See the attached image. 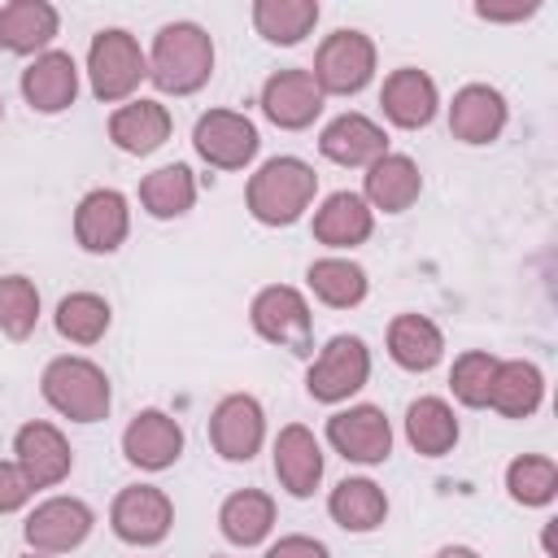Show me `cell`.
Segmentation results:
<instances>
[{"mask_svg": "<svg viewBox=\"0 0 558 558\" xmlns=\"http://www.w3.org/2000/svg\"><path fill=\"white\" fill-rule=\"evenodd\" d=\"M214 74V39L196 22H166L148 52V78L166 96H192Z\"/></svg>", "mask_w": 558, "mask_h": 558, "instance_id": "6da1fadb", "label": "cell"}, {"mask_svg": "<svg viewBox=\"0 0 558 558\" xmlns=\"http://www.w3.org/2000/svg\"><path fill=\"white\" fill-rule=\"evenodd\" d=\"M318 192V174L301 157H270L244 187V205L262 227H292Z\"/></svg>", "mask_w": 558, "mask_h": 558, "instance_id": "7a4b0ae2", "label": "cell"}, {"mask_svg": "<svg viewBox=\"0 0 558 558\" xmlns=\"http://www.w3.org/2000/svg\"><path fill=\"white\" fill-rule=\"evenodd\" d=\"M39 392L70 423H100L113 405L109 375L87 357H52L39 375Z\"/></svg>", "mask_w": 558, "mask_h": 558, "instance_id": "3957f363", "label": "cell"}, {"mask_svg": "<svg viewBox=\"0 0 558 558\" xmlns=\"http://www.w3.org/2000/svg\"><path fill=\"white\" fill-rule=\"evenodd\" d=\"M148 78V57L140 48V39L122 26H109V31H96L92 35V48H87V83H92V96L105 100V105H118V100H131V92Z\"/></svg>", "mask_w": 558, "mask_h": 558, "instance_id": "277c9868", "label": "cell"}, {"mask_svg": "<svg viewBox=\"0 0 558 558\" xmlns=\"http://www.w3.org/2000/svg\"><path fill=\"white\" fill-rule=\"evenodd\" d=\"M310 74L323 96H357L375 78V39L353 26L331 31L314 52Z\"/></svg>", "mask_w": 558, "mask_h": 558, "instance_id": "5b68a950", "label": "cell"}, {"mask_svg": "<svg viewBox=\"0 0 558 558\" xmlns=\"http://www.w3.org/2000/svg\"><path fill=\"white\" fill-rule=\"evenodd\" d=\"M371 379V349L362 336H331L323 344V353L310 362L305 375V392L323 405H340L349 401L357 388H366Z\"/></svg>", "mask_w": 558, "mask_h": 558, "instance_id": "8992f818", "label": "cell"}, {"mask_svg": "<svg viewBox=\"0 0 558 558\" xmlns=\"http://www.w3.org/2000/svg\"><path fill=\"white\" fill-rule=\"evenodd\" d=\"M248 318H253V331L288 353H310V340H314V314L305 305V296L288 283H270L253 296L248 305Z\"/></svg>", "mask_w": 558, "mask_h": 558, "instance_id": "52a82bcc", "label": "cell"}, {"mask_svg": "<svg viewBox=\"0 0 558 558\" xmlns=\"http://www.w3.org/2000/svg\"><path fill=\"white\" fill-rule=\"evenodd\" d=\"M192 148L201 153V161H209L214 170H244L257 148L262 135L253 126V118L235 113V109H209L196 118L192 126Z\"/></svg>", "mask_w": 558, "mask_h": 558, "instance_id": "ba28073f", "label": "cell"}, {"mask_svg": "<svg viewBox=\"0 0 558 558\" xmlns=\"http://www.w3.org/2000/svg\"><path fill=\"white\" fill-rule=\"evenodd\" d=\"M109 527L126 545H157L174 527V506L157 484H131L109 506Z\"/></svg>", "mask_w": 558, "mask_h": 558, "instance_id": "9c48e42d", "label": "cell"}, {"mask_svg": "<svg viewBox=\"0 0 558 558\" xmlns=\"http://www.w3.org/2000/svg\"><path fill=\"white\" fill-rule=\"evenodd\" d=\"M92 527H96V514H92L87 501H78V497H48V501H39L26 514L22 536H26V545L35 554H70V549H78L92 536Z\"/></svg>", "mask_w": 558, "mask_h": 558, "instance_id": "30bf717a", "label": "cell"}, {"mask_svg": "<svg viewBox=\"0 0 558 558\" xmlns=\"http://www.w3.org/2000/svg\"><path fill=\"white\" fill-rule=\"evenodd\" d=\"M327 440L344 462L375 466L392 453V423L379 405H349L327 418Z\"/></svg>", "mask_w": 558, "mask_h": 558, "instance_id": "8fae6325", "label": "cell"}, {"mask_svg": "<svg viewBox=\"0 0 558 558\" xmlns=\"http://www.w3.org/2000/svg\"><path fill=\"white\" fill-rule=\"evenodd\" d=\"M13 462L22 466L31 488H57L74 466V449L61 436V427H52L44 418H31L13 436Z\"/></svg>", "mask_w": 558, "mask_h": 558, "instance_id": "7c38bea8", "label": "cell"}, {"mask_svg": "<svg viewBox=\"0 0 558 558\" xmlns=\"http://www.w3.org/2000/svg\"><path fill=\"white\" fill-rule=\"evenodd\" d=\"M209 440L218 449V458L227 462H248L262 440H266V414H262V401L248 397V392H231L214 405L209 414Z\"/></svg>", "mask_w": 558, "mask_h": 558, "instance_id": "4fadbf2b", "label": "cell"}, {"mask_svg": "<svg viewBox=\"0 0 558 558\" xmlns=\"http://www.w3.org/2000/svg\"><path fill=\"white\" fill-rule=\"evenodd\" d=\"M262 113L283 131H305L323 113V92L310 70H275L262 83Z\"/></svg>", "mask_w": 558, "mask_h": 558, "instance_id": "5bb4252c", "label": "cell"}, {"mask_svg": "<svg viewBox=\"0 0 558 558\" xmlns=\"http://www.w3.org/2000/svg\"><path fill=\"white\" fill-rule=\"evenodd\" d=\"M131 231V205L113 187H96L74 209V240L87 253H118Z\"/></svg>", "mask_w": 558, "mask_h": 558, "instance_id": "9a60e30c", "label": "cell"}, {"mask_svg": "<svg viewBox=\"0 0 558 558\" xmlns=\"http://www.w3.org/2000/svg\"><path fill=\"white\" fill-rule=\"evenodd\" d=\"M122 453L140 471H166L183 453V427L166 410H140L122 432Z\"/></svg>", "mask_w": 558, "mask_h": 558, "instance_id": "2e32d148", "label": "cell"}, {"mask_svg": "<svg viewBox=\"0 0 558 558\" xmlns=\"http://www.w3.org/2000/svg\"><path fill=\"white\" fill-rule=\"evenodd\" d=\"M275 480L288 497H310L323 484V445L305 423H288L275 436Z\"/></svg>", "mask_w": 558, "mask_h": 558, "instance_id": "e0dca14e", "label": "cell"}, {"mask_svg": "<svg viewBox=\"0 0 558 558\" xmlns=\"http://www.w3.org/2000/svg\"><path fill=\"white\" fill-rule=\"evenodd\" d=\"M22 96L35 113H61L78 96V65L70 52L48 48L22 70Z\"/></svg>", "mask_w": 558, "mask_h": 558, "instance_id": "ac0fdd59", "label": "cell"}, {"mask_svg": "<svg viewBox=\"0 0 558 558\" xmlns=\"http://www.w3.org/2000/svg\"><path fill=\"white\" fill-rule=\"evenodd\" d=\"M379 105H384V118L401 131H418L436 118L440 109V92L432 83V74L414 70V65H401L384 78V92H379Z\"/></svg>", "mask_w": 558, "mask_h": 558, "instance_id": "d6986e66", "label": "cell"}, {"mask_svg": "<svg viewBox=\"0 0 558 558\" xmlns=\"http://www.w3.org/2000/svg\"><path fill=\"white\" fill-rule=\"evenodd\" d=\"M506 96L488 83H466L462 92H453V105H449V131L453 140L462 144H493L501 131H506Z\"/></svg>", "mask_w": 558, "mask_h": 558, "instance_id": "ffe728a7", "label": "cell"}, {"mask_svg": "<svg viewBox=\"0 0 558 558\" xmlns=\"http://www.w3.org/2000/svg\"><path fill=\"white\" fill-rule=\"evenodd\" d=\"M318 153L336 166H371L388 153V135L379 122H371L366 113H340L323 126L318 135Z\"/></svg>", "mask_w": 558, "mask_h": 558, "instance_id": "44dd1931", "label": "cell"}, {"mask_svg": "<svg viewBox=\"0 0 558 558\" xmlns=\"http://www.w3.org/2000/svg\"><path fill=\"white\" fill-rule=\"evenodd\" d=\"M170 109L161 105V100H126V105H118L113 113H109V140L122 148V153H131V157H148V153H157L166 140H170Z\"/></svg>", "mask_w": 558, "mask_h": 558, "instance_id": "7402d4cb", "label": "cell"}, {"mask_svg": "<svg viewBox=\"0 0 558 558\" xmlns=\"http://www.w3.org/2000/svg\"><path fill=\"white\" fill-rule=\"evenodd\" d=\"M423 192V174L418 166L405 157V153H384L379 161L366 166V179H362V201L371 209H384V214H401L418 201Z\"/></svg>", "mask_w": 558, "mask_h": 558, "instance_id": "603a6c76", "label": "cell"}, {"mask_svg": "<svg viewBox=\"0 0 558 558\" xmlns=\"http://www.w3.org/2000/svg\"><path fill=\"white\" fill-rule=\"evenodd\" d=\"M375 231V209L362 201V192H331L314 209V240L327 248H353L366 244Z\"/></svg>", "mask_w": 558, "mask_h": 558, "instance_id": "cb8c5ba5", "label": "cell"}, {"mask_svg": "<svg viewBox=\"0 0 558 558\" xmlns=\"http://www.w3.org/2000/svg\"><path fill=\"white\" fill-rule=\"evenodd\" d=\"M61 31V13L48 0L0 4V48L4 52H48Z\"/></svg>", "mask_w": 558, "mask_h": 558, "instance_id": "d4e9b609", "label": "cell"}, {"mask_svg": "<svg viewBox=\"0 0 558 558\" xmlns=\"http://www.w3.org/2000/svg\"><path fill=\"white\" fill-rule=\"evenodd\" d=\"M388 357L401 366V371H432L440 357H445V336L432 318L423 314H397L388 323Z\"/></svg>", "mask_w": 558, "mask_h": 558, "instance_id": "484cf974", "label": "cell"}, {"mask_svg": "<svg viewBox=\"0 0 558 558\" xmlns=\"http://www.w3.org/2000/svg\"><path fill=\"white\" fill-rule=\"evenodd\" d=\"M545 401V375L536 362H523V357H510V362H497V375H493V392H488V405L506 418H527L536 414Z\"/></svg>", "mask_w": 558, "mask_h": 558, "instance_id": "4316f807", "label": "cell"}, {"mask_svg": "<svg viewBox=\"0 0 558 558\" xmlns=\"http://www.w3.org/2000/svg\"><path fill=\"white\" fill-rule=\"evenodd\" d=\"M327 514L344 527V532H375L388 519V493L366 480V475H349L331 488L327 497Z\"/></svg>", "mask_w": 558, "mask_h": 558, "instance_id": "83f0119b", "label": "cell"}, {"mask_svg": "<svg viewBox=\"0 0 558 558\" xmlns=\"http://www.w3.org/2000/svg\"><path fill=\"white\" fill-rule=\"evenodd\" d=\"M218 527H222V536H227L231 545H240V549L262 545V541L270 536V527H275V497L262 493V488H240V493H231V497L222 501V510H218Z\"/></svg>", "mask_w": 558, "mask_h": 558, "instance_id": "f1b7e54d", "label": "cell"}, {"mask_svg": "<svg viewBox=\"0 0 558 558\" xmlns=\"http://www.w3.org/2000/svg\"><path fill=\"white\" fill-rule=\"evenodd\" d=\"M405 440L423 458H440L458 445V414L445 397H418L405 410Z\"/></svg>", "mask_w": 558, "mask_h": 558, "instance_id": "f546056e", "label": "cell"}, {"mask_svg": "<svg viewBox=\"0 0 558 558\" xmlns=\"http://www.w3.org/2000/svg\"><path fill=\"white\" fill-rule=\"evenodd\" d=\"M305 279H310V292H314L323 305H331V310H353V305H362V301H366V288H371L366 270H362L353 257H318V262H310Z\"/></svg>", "mask_w": 558, "mask_h": 558, "instance_id": "4dcf8cb0", "label": "cell"}, {"mask_svg": "<svg viewBox=\"0 0 558 558\" xmlns=\"http://www.w3.org/2000/svg\"><path fill=\"white\" fill-rule=\"evenodd\" d=\"M253 26L266 44H301L318 26V0H257L253 4Z\"/></svg>", "mask_w": 558, "mask_h": 558, "instance_id": "1f68e13d", "label": "cell"}, {"mask_svg": "<svg viewBox=\"0 0 558 558\" xmlns=\"http://www.w3.org/2000/svg\"><path fill=\"white\" fill-rule=\"evenodd\" d=\"M140 205L153 218H183L196 205V174L174 161V166H157L153 174H144L140 183Z\"/></svg>", "mask_w": 558, "mask_h": 558, "instance_id": "d6a6232c", "label": "cell"}, {"mask_svg": "<svg viewBox=\"0 0 558 558\" xmlns=\"http://www.w3.org/2000/svg\"><path fill=\"white\" fill-rule=\"evenodd\" d=\"M52 323H57V331H61L70 344H96V340L109 331L113 310H109V301L96 296V292H70V296L57 301Z\"/></svg>", "mask_w": 558, "mask_h": 558, "instance_id": "836d02e7", "label": "cell"}, {"mask_svg": "<svg viewBox=\"0 0 558 558\" xmlns=\"http://www.w3.org/2000/svg\"><path fill=\"white\" fill-rule=\"evenodd\" d=\"M506 493L519 506H549L558 493V466L545 453H523L506 466Z\"/></svg>", "mask_w": 558, "mask_h": 558, "instance_id": "e575fe53", "label": "cell"}, {"mask_svg": "<svg viewBox=\"0 0 558 558\" xmlns=\"http://www.w3.org/2000/svg\"><path fill=\"white\" fill-rule=\"evenodd\" d=\"M39 323V288L26 275L0 279V331L9 340H26Z\"/></svg>", "mask_w": 558, "mask_h": 558, "instance_id": "d590c367", "label": "cell"}, {"mask_svg": "<svg viewBox=\"0 0 558 558\" xmlns=\"http://www.w3.org/2000/svg\"><path fill=\"white\" fill-rule=\"evenodd\" d=\"M493 375H497V357L484 353V349H466L462 357H453L449 388H453V397H458L466 410H480V405H488Z\"/></svg>", "mask_w": 558, "mask_h": 558, "instance_id": "8d00e7d4", "label": "cell"}, {"mask_svg": "<svg viewBox=\"0 0 558 558\" xmlns=\"http://www.w3.org/2000/svg\"><path fill=\"white\" fill-rule=\"evenodd\" d=\"M31 497H35V488H31V480L22 475V466H17V462H0V514L22 510Z\"/></svg>", "mask_w": 558, "mask_h": 558, "instance_id": "74e56055", "label": "cell"}, {"mask_svg": "<svg viewBox=\"0 0 558 558\" xmlns=\"http://www.w3.org/2000/svg\"><path fill=\"white\" fill-rule=\"evenodd\" d=\"M262 558H331V549L323 545V541H314V536H279Z\"/></svg>", "mask_w": 558, "mask_h": 558, "instance_id": "f35d334b", "label": "cell"}, {"mask_svg": "<svg viewBox=\"0 0 558 558\" xmlns=\"http://www.w3.org/2000/svg\"><path fill=\"white\" fill-rule=\"evenodd\" d=\"M475 13H480V17H488V22H519V17H532V13H536V4H510V9L475 4Z\"/></svg>", "mask_w": 558, "mask_h": 558, "instance_id": "ab89813d", "label": "cell"}, {"mask_svg": "<svg viewBox=\"0 0 558 558\" xmlns=\"http://www.w3.org/2000/svg\"><path fill=\"white\" fill-rule=\"evenodd\" d=\"M436 558H480L471 545H445V549H436Z\"/></svg>", "mask_w": 558, "mask_h": 558, "instance_id": "60d3db41", "label": "cell"}, {"mask_svg": "<svg viewBox=\"0 0 558 558\" xmlns=\"http://www.w3.org/2000/svg\"><path fill=\"white\" fill-rule=\"evenodd\" d=\"M22 558H48V554H22Z\"/></svg>", "mask_w": 558, "mask_h": 558, "instance_id": "b9f144b4", "label": "cell"}, {"mask_svg": "<svg viewBox=\"0 0 558 558\" xmlns=\"http://www.w3.org/2000/svg\"><path fill=\"white\" fill-rule=\"evenodd\" d=\"M0 122H4V100H0Z\"/></svg>", "mask_w": 558, "mask_h": 558, "instance_id": "7bdbcfd3", "label": "cell"}, {"mask_svg": "<svg viewBox=\"0 0 558 558\" xmlns=\"http://www.w3.org/2000/svg\"><path fill=\"white\" fill-rule=\"evenodd\" d=\"M214 558H218V554H214Z\"/></svg>", "mask_w": 558, "mask_h": 558, "instance_id": "ee69618b", "label": "cell"}]
</instances>
